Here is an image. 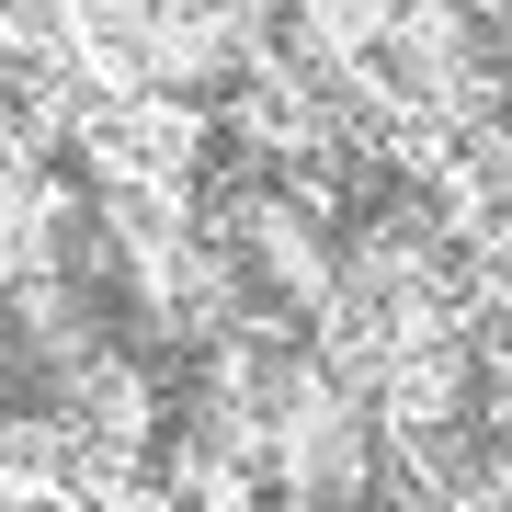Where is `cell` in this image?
<instances>
[{
    "instance_id": "7a4b0ae2",
    "label": "cell",
    "mask_w": 512,
    "mask_h": 512,
    "mask_svg": "<svg viewBox=\"0 0 512 512\" xmlns=\"http://www.w3.org/2000/svg\"><path fill=\"white\" fill-rule=\"evenodd\" d=\"M80 262H92V205H80V183L0 148V308L57 285V274H80Z\"/></svg>"
},
{
    "instance_id": "6da1fadb",
    "label": "cell",
    "mask_w": 512,
    "mask_h": 512,
    "mask_svg": "<svg viewBox=\"0 0 512 512\" xmlns=\"http://www.w3.org/2000/svg\"><path fill=\"white\" fill-rule=\"evenodd\" d=\"M262 501L274 512H376L387 501V433L376 399L319 365L285 376L274 421H262Z\"/></svg>"
}]
</instances>
